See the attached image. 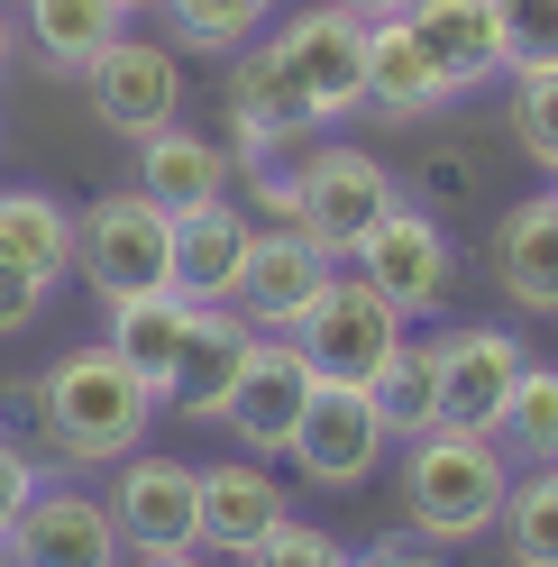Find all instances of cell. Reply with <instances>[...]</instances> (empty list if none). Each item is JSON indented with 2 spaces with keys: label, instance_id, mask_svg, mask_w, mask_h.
<instances>
[{
  "label": "cell",
  "instance_id": "obj_1",
  "mask_svg": "<svg viewBox=\"0 0 558 567\" xmlns=\"http://www.w3.org/2000/svg\"><path fill=\"white\" fill-rule=\"evenodd\" d=\"M156 412V384L137 375L111 339H83L38 375V431L64 467H101V457H137Z\"/></svg>",
  "mask_w": 558,
  "mask_h": 567
},
{
  "label": "cell",
  "instance_id": "obj_2",
  "mask_svg": "<svg viewBox=\"0 0 558 567\" xmlns=\"http://www.w3.org/2000/svg\"><path fill=\"white\" fill-rule=\"evenodd\" d=\"M504 494H513V457L495 431H440L403 440V522L422 530L431 549H467L504 522Z\"/></svg>",
  "mask_w": 558,
  "mask_h": 567
},
{
  "label": "cell",
  "instance_id": "obj_3",
  "mask_svg": "<svg viewBox=\"0 0 558 567\" xmlns=\"http://www.w3.org/2000/svg\"><path fill=\"white\" fill-rule=\"evenodd\" d=\"M74 275L101 302H137V293H174V220L147 193H101L74 220Z\"/></svg>",
  "mask_w": 558,
  "mask_h": 567
},
{
  "label": "cell",
  "instance_id": "obj_4",
  "mask_svg": "<svg viewBox=\"0 0 558 567\" xmlns=\"http://www.w3.org/2000/svg\"><path fill=\"white\" fill-rule=\"evenodd\" d=\"M403 339H412V321L375 293L366 275H330L321 302H311L302 330H293V348L311 358V375H321V384H358V394L375 384V367H385Z\"/></svg>",
  "mask_w": 558,
  "mask_h": 567
},
{
  "label": "cell",
  "instance_id": "obj_5",
  "mask_svg": "<svg viewBox=\"0 0 558 567\" xmlns=\"http://www.w3.org/2000/svg\"><path fill=\"white\" fill-rule=\"evenodd\" d=\"M275 64H285V83L302 92V111L321 128L366 111V19L339 10V0H321V10L275 28Z\"/></svg>",
  "mask_w": 558,
  "mask_h": 567
},
{
  "label": "cell",
  "instance_id": "obj_6",
  "mask_svg": "<svg viewBox=\"0 0 558 567\" xmlns=\"http://www.w3.org/2000/svg\"><path fill=\"white\" fill-rule=\"evenodd\" d=\"M358 275H366L375 293L403 311V321H422V311H440V302H448V284H458V238H448L431 210L394 202L385 220L358 238Z\"/></svg>",
  "mask_w": 558,
  "mask_h": 567
},
{
  "label": "cell",
  "instance_id": "obj_7",
  "mask_svg": "<svg viewBox=\"0 0 558 567\" xmlns=\"http://www.w3.org/2000/svg\"><path fill=\"white\" fill-rule=\"evenodd\" d=\"M403 193H394V165L366 156V147H311V174H302V210L293 229L330 257H358V238L385 220Z\"/></svg>",
  "mask_w": 558,
  "mask_h": 567
},
{
  "label": "cell",
  "instance_id": "obj_8",
  "mask_svg": "<svg viewBox=\"0 0 558 567\" xmlns=\"http://www.w3.org/2000/svg\"><path fill=\"white\" fill-rule=\"evenodd\" d=\"M0 567H128L120 513L74 485H38V504L0 530Z\"/></svg>",
  "mask_w": 558,
  "mask_h": 567
},
{
  "label": "cell",
  "instance_id": "obj_9",
  "mask_svg": "<svg viewBox=\"0 0 558 567\" xmlns=\"http://www.w3.org/2000/svg\"><path fill=\"white\" fill-rule=\"evenodd\" d=\"M311 394H321V375H311V358L293 339H266L257 330V348H248V375H238V394H229V440L248 449V457H285L293 449V431H302V412H311Z\"/></svg>",
  "mask_w": 558,
  "mask_h": 567
},
{
  "label": "cell",
  "instance_id": "obj_10",
  "mask_svg": "<svg viewBox=\"0 0 558 567\" xmlns=\"http://www.w3.org/2000/svg\"><path fill=\"white\" fill-rule=\"evenodd\" d=\"M385 449H394L385 412H375V403L358 394V384H321L285 457H293V467H302L311 485H330V494H358V485L375 476V457H385Z\"/></svg>",
  "mask_w": 558,
  "mask_h": 567
},
{
  "label": "cell",
  "instance_id": "obj_11",
  "mask_svg": "<svg viewBox=\"0 0 558 567\" xmlns=\"http://www.w3.org/2000/svg\"><path fill=\"white\" fill-rule=\"evenodd\" d=\"M83 92H92L101 128L156 137V128H174V111H184V64H174V47H156V38H120V47L92 55Z\"/></svg>",
  "mask_w": 558,
  "mask_h": 567
},
{
  "label": "cell",
  "instance_id": "obj_12",
  "mask_svg": "<svg viewBox=\"0 0 558 567\" xmlns=\"http://www.w3.org/2000/svg\"><path fill=\"white\" fill-rule=\"evenodd\" d=\"M120 540L137 558H174V549H202V467L184 457H120Z\"/></svg>",
  "mask_w": 558,
  "mask_h": 567
},
{
  "label": "cell",
  "instance_id": "obj_13",
  "mask_svg": "<svg viewBox=\"0 0 558 567\" xmlns=\"http://www.w3.org/2000/svg\"><path fill=\"white\" fill-rule=\"evenodd\" d=\"M339 275V257L330 247H311L293 220L285 229H257V247H248V275H238V311L266 330V339H293L302 330V311L321 302V284Z\"/></svg>",
  "mask_w": 558,
  "mask_h": 567
},
{
  "label": "cell",
  "instance_id": "obj_14",
  "mask_svg": "<svg viewBox=\"0 0 558 567\" xmlns=\"http://www.w3.org/2000/svg\"><path fill=\"white\" fill-rule=\"evenodd\" d=\"M440 421H458V431H495L513 384H521V339L513 330H440Z\"/></svg>",
  "mask_w": 558,
  "mask_h": 567
},
{
  "label": "cell",
  "instance_id": "obj_15",
  "mask_svg": "<svg viewBox=\"0 0 558 567\" xmlns=\"http://www.w3.org/2000/svg\"><path fill=\"white\" fill-rule=\"evenodd\" d=\"M248 348H257L248 311H238V302H202L184 358H174V375H165V403L184 412V421H220L229 394H238V375H248Z\"/></svg>",
  "mask_w": 558,
  "mask_h": 567
},
{
  "label": "cell",
  "instance_id": "obj_16",
  "mask_svg": "<svg viewBox=\"0 0 558 567\" xmlns=\"http://www.w3.org/2000/svg\"><path fill=\"white\" fill-rule=\"evenodd\" d=\"M229 137L238 156H266V147H311L321 137V120L302 111V92L285 83V64H275V47H238L229 55Z\"/></svg>",
  "mask_w": 558,
  "mask_h": 567
},
{
  "label": "cell",
  "instance_id": "obj_17",
  "mask_svg": "<svg viewBox=\"0 0 558 567\" xmlns=\"http://www.w3.org/2000/svg\"><path fill=\"white\" fill-rule=\"evenodd\" d=\"M412 47L440 64L448 92H476L504 74V38H495V0H403Z\"/></svg>",
  "mask_w": 558,
  "mask_h": 567
},
{
  "label": "cell",
  "instance_id": "obj_18",
  "mask_svg": "<svg viewBox=\"0 0 558 567\" xmlns=\"http://www.w3.org/2000/svg\"><path fill=\"white\" fill-rule=\"evenodd\" d=\"M229 147L220 137H193V128H156V137H137V193H147L165 220H193V210H211L229 202Z\"/></svg>",
  "mask_w": 558,
  "mask_h": 567
},
{
  "label": "cell",
  "instance_id": "obj_19",
  "mask_svg": "<svg viewBox=\"0 0 558 567\" xmlns=\"http://www.w3.org/2000/svg\"><path fill=\"white\" fill-rule=\"evenodd\" d=\"M275 522H285V485H275L257 457H211V467H202V549L248 558Z\"/></svg>",
  "mask_w": 558,
  "mask_h": 567
},
{
  "label": "cell",
  "instance_id": "obj_20",
  "mask_svg": "<svg viewBox=\"0 0 558 567\" xmlns=\"http://www.w3.org/2000/svg\"><path fill=\"white\" fill-rule=\"evenodd\" d=\"M495 284L521 311H558V202H504L495 210Z\"/></svg>",
  "mask_w": 558,
  "mask_h": 567
},
{
  "label": "cell",
  "instance_id": "obj_21",
  "mask_svg": "<svg viewBox=\"0 0 558 567\" xmlns=\"http://www.w3.org/2000/svg\"><path fill=\"white\" fill-rule=\"evenodd\" d=\"M248 247H257V229L238 220L229 202L193 210V220H174V293H184L193 311H202V302H238V275H248Z\"/></svg>",
  "mask_w": 558,
  "mask_h": 567
},
{
  "label": "cell",
  "instance_id": "obj_22",
  "mask_svg": "<svg viewBox=\"0 0 558 567\" xmlns=\"http://www.w3.org/2000/svg\"><path fill=\"white\" fill-rule=\"evenodd\" d=\"M128 0H19V28H28V55L55 64V74H92L101 47L128 38Z\"/></svg>",
  "mask_w": 558,
  "mask_h": 567
},
{
  "label": "cell",
  "instance_id": "obj_23",
  "mask_svg": "<svg viewBox=\"0 0 558 567\" xmlns=\"http://www.w3.org/2000/svg\"><path fill=\"white\" fill-rule=\"evenodd\" d=\"M440 101H458L440 83V64L412 47L403 19H366V111L375 120H431Z\"/></svg>",
  "mask_w": 558,
  "mask_h": 567
},
{
  "label": "cell",
  "instance_id": "obj_24",
  "mask_svg": "<svg viewBox=\"0 0 558 567\" xmlns=\"http://www.w3.org/2000/svg\"><path fill=\"white\" fill-rule=\"evenodd\" d=\"M0 257L28 266L55 293V284L74 275V210L55 193H0Z\"/></svg>",
  "mask_w": 558,
  "mask_h": 567
},
{
  "label": "cell",
  "instance_id": "obj_25",
  "mask_svg": "<svg viewBox=\"0 0 558 567\" xmlns=\"http://www.w3.org/2000/svg\"><path fill=\"white\" fill-rule=\"evenodd\" d=\"M184 339H193V302L184 293H137V302H111V348L137 367L165 394V375L174 358H184Z\"/></svg>",
  "mask_w": 558,
  "mask_h": 567
},
{
  "label": "cell",
  "instance_id": "obj_26",
  "mask_svg": "<svg viewBox=\"0 0 558 567\" xmlns=\"http://www.w3.org/2000/svg\"><path fill=\"white\" fill-rule=\"evenodd\" d=\"M366 403L385 412V431H394V440H422V431H440V348H431V339H403L394 358L375 367Z\"/></svg>",
  "mask_w": 558,
  "mask_h": 567
},
{
  "label": "cell",
  "instance_id": "obj_27",
  "mask_svg": "<svg viewBox=\"0 0 558 567\" xmlns=\"http://www.w3.org/2000/svg\"><path fill=\"white\" fill-rule=\"evenodd\" d=\"M495 530H504V558H513V567H558V467L513 476Z\"/></svg>",
  "mask_w": 558,
  "mask_h": 567
},
{
  "label": "cell",
  "instance_id": "obj_28",
  "mask_svg": "<svg viewBox=\"0 0 558 567\" xmlns=\"http://www.w3.org/2000/svg\"><path fill=\"white\" fill-rule=\"evenodd\" d=\"M504 457H531V467H558V367H521L513 403L495 421Z\"/></svg>",
  "mask_w": 558,
  "mask_h": 567
},
{
  "label": "cell",
  "instance_id": "obj_29",
  "mask_svg": "<svg viewBox=\"0 0 558 567\" xmlns=\"http://www.w3.org/2000/svg\"><path fill=\"white\" fill-rule=\"evenodd\" d=\"M275 10H285V0H165L174 38L202 47V55H238V47H248Z\"/></svg>",
  "mask_w": 558,
  "mask_h": 567
},
{
  "label": "cell",
  "instance_id": "obj_30",
  "mask_svg": "<svg viewBox=\"0 0 558 567\" xmlns=\"http://www.w3.org/2000/svg\"><path fill=\"white\" fill-rule=\"evenodd\" d=\"M504 74H549L558 64V0H495Z\"/></svg>",
  "mask_w": 558,
  "mask_h": 567
},
{
  "label": "cell",
  "instance_id": "obj_31",
  "mask_svg": "<svg viewBox=\"0 0 558 567\" xmlns=\"http://www.w3.org/2000/svg\"><path fill=\"white\" fill-rule=\"evenodd\" d=\"M513 137H521L531 165L558 174V64L549 74H513Z\"/></svg>",
  "mask_w": 558,
  "mask_h": 567
},
{
  "label": "cell",
  "instance_id": "obj_32",
  "mask_svg": "<svg viewBox=\"0 0 558 567\" xmlns=\"http://www.w3.org/2000/svg\"><path fill=\"white\" fill-rule=\"evenodd\" d=\"M248 165V193L275 210V220H293L302 210V174H311V147H266V156H238Z\"/></svg>",
  "mask_w": 558,
  "mask_h": 567
},
{
  "label": "cell",
  "instance_id": "obj_33",
  "mask_svg": "<svg viewBox=\"0 0 558 567\" xmlns=\"http://www.w3.org/2000/svg\"><path fill=\"white\" fill-rule=\"evenodd\" d=\"M248 567H348V549L330 540V530H311V522H293V513H285V522H275L266 540L248 549Z\"/></svg>",
  "mask_w": 558,
  "mask_h": 567
},
{
  "label": "cell",
  "instance_id": "obj_34",
  "mask_svg": "<svg viewBox=\"0 0 558 567\" xmlns=\"http://www.w3.org/2000/svg\"><path fill=\"white\" fill-rule=\"evenodd\" d=\"M28 504H38V457H28L10 431H0V530H10Z\"/></svg>",
  "mask_w": 558,
  "mask_h": 567
},
{
  "label": "cell",
  "instance_id": "obj_35",
  "mask_svg": "<svg viewBox=\"0 0 558 567\" xmlns=\"http://www.w3.org/2000/svg\"><path fill=\"white\" fill-rule=\"evenodd\" d=\"M38 311H46V284L28 275V266H10V257H0V339H10V330H28Z\"/></svg>",
  "mask_w": 558,
  "mask_h": 567
},
{
  "label": "cell",
  "instance_id": "obj_36",
  "mask_svg": "<svg viewBox=\"0 0 558 567\" xmlns=\"http://www.w3.org/2000/svg\"><path fill=\"white\" fill-rule=\"evenodd\" d=\"M348 567H431V540H422V530L403 522V540H375V549H358Z\"/></svg>",
  "mask_w": 558,
  "mask_h": 567
},
{
  "label": "cell",
  "instance_id": "obj_37",
  "mask_svg": "<svg viewBox=\"0 0 558 567\" xmlns=\"http://www.w3.org/2000/svg\"><path fill=\"white\" fill-rule=\"evenodd\" d=\"M339 10H358V19H403V0H339Z\"/></svg>",
  "mask_w": 558,
  "mask_h": 567
},
{
  "label": "cell",
  "instance_id": "obj_38",
  "mask_svg": "<svg viewBox=\"0 0 558 567\" xmlns=\"http://www.w3.org/2000/svg\"><path fill=\"white\" fill-rule=\"evenodd\" d=\"M137 567H211L202 549H174V558H137Z\"/></svg>",
  "mask_w": 558,
  "mask_h": 567
},
{
  "label": "cell",
  "instance_id": "obj_39",
  "mask_svg": "<svg viewBox=\"0 0 558 567\" xmlns=\"http://www.w3.org/2000/svg\"><path fill=\"white\" fill-rule=\"evenodd\" d=\"M0 74H10V0H0Z\"/></svg>",
  "mask_w": 558,
  "mask_h": 567
},
{
  "label": "cell",
  "instance_id": "obj_40",
  "mask_svg": "<svg viewBox=\"0 0 558 567\" xmlns=\"http://www.w3.org/2000/svg\"><path fill=\"white\" fill-rule=\"evenodd\" d=\"M128 10H165V0H128Z\"/></svg>",
  "mask_w": 558,
  "mask_h": 567
},
{
  "label": "cell",
  "instance_id": "obj_41",
  "mask_svg": "<svg viewBox=\"0 0 558 567\" xmlns=\"http://www.w3.org/2000/svg\"><path fill=\"white\" fill-rule=\"evenodd\" d=\"M549 202H558V184H549Z\"/></svg>",
  "mask_w": 558,
  "mask_h": 567
}]
</instances>
